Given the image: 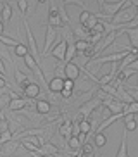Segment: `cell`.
Here are the masks:
<instances>
[{
	"mask_svg": "<svg viewBox=\"0 0 138 157\" xmlns=\"http://www.w3.org/2000/svg\"><path fill=\"white\" fill-rule=\"evenodd\" d=\"M136 14H138L136 7L128 5V7H123V9L114 16V17L110 19V23H112V24H121V26H123V24H128L129 21H133V19L136 17Z\"/></svg>",
	"mask_w": 138,
	"mask_h": 157,
	"instance_id": "obj_1",
	"label": "cell"
},
{
	"mask_svg": "<svg viewBox=\"0 0 138 157\" xmlns=\"http://www.w3.org/2000/svg\"><path fill=\"white\" fill-rule=\"evenodd\" d=\"M24 24V29H26V38H28V48H29V54H31L35 59H36L38 64H41V57H40V48L36 45V40H35V35H33L31 28H29V24L28 21H23Z\"/></svg>",
	"mask_w": 138,
	"mask_h": 157,
	"instance_id": "obj_2",
	"label": "cell"
},
{
	"mask_svg": "<svg viewBox=\"0 0 138 157\" xmlns=\"http://www.w3.org/2000/svg\"><path fill=\"white\" fill-rule=\"evenodd\" d=\"M59 28H54V26H50V24H47V29H45V43H43V50H41V56H47L48 52H50V48L55 45V38H57V35H59V31H57Z\"/></svg>",
	"mask_w": 138,
	"mask_h": 157,
	"instance_id": "obj_3",
	"label": "cell"
},
{
	"mask_svg": "<svg viewBox=\"0 0 138 157\" xmlns=\"http://www.w3.org/2000/svg\"><path fill=\"white\" fill-rule=\"evenodd\" d=\"M119 36L117 35V31H112V33H107L105 36L102 38L100 42H98V45H93V48H95V56H98V54H102V52L105 50L109 45H114L116 38Z\"/></svg>",
	"mask_w": 138,
	"mask_h": 157,
	"instance_id": "obj_4",
	"label": "cell"
},
{
	"mask_svg": "<svg viewBox=\"0 0 138 157\" xmlns=\"http://www.w3.org/2000/svg\"><path fill=\"white\" fill-rule=\"evenodd\" d=\"M129 50H119V52H114V54H107V56H102L98 57L97 56V59H93V62H97V64H105V62H119L123 57H126V54H128Z\"/></svg>",
	"mask_w": 138,
	"mask_h": 157,
	"instance_id": "obj_5",
	"label": "cell"
},
{
	"mask_svg": "<svg viewBox=\"0 0 138 157\" xmlns=\"http://www.w3.org/2000/svg\"><path fill=\"white\" fill-rule=\"evenodd\" d=\"M41 93V88L40 85L36 83V81H31V83H26V86L23 88V95L26 98H29V100H35V98L40 97Z\"/></svg>",
	"mask_w": 138,
	"mask_h": 157,
	"instance_id": "obj_6",
	"label": "cell"
},
{
	"mask_svg": "<svg viewBox=\"0 0 138 157\" xmlns=\"http://www.w3.org/2000/svg\"><path fill=\"white\" fill-rule=\"evenodd\" d=\"M104 107H107L112 114H123V111H124V104L121 100H117L116 97H110L107 100H104Z\"/></svg>",
	"mask_w": 138,
	"mask_h": 157,
	"instance_id": "obj_7",
	"label": "cell"
},
{
	"mask_svg": "<svg viewBox=\"0 0 138 157\" xmlns=\"http://www.w3.org/2000/svg\"><path fill=\"white\" fill-rule=\"evenodd\" d=\"M48 24L54 26V28H60L62 26V19H60L59 10H57V4H54V2L50 4V10H48Z\"/></svg>",
	"mask_w": 138,
	"mask_h": 157,
	"instance_id": "obj_8",
	"label": "cell"
},
{
	"mask_svg": "<svg viewBox=\"0 0 138 157\" xmlns=\"http://www.w3.org/2000/svg\"><path fill=\"white\" fill-rule=\"evenodd\" d=\"M66 48H67V42H66V40H60L59 43H55V45L50 48V56L54 57V59H57V60H64Z\"/></svg>",
	"mask_w": 138,
	"mask_h": 157,
	"instance_id": "obj_9",
	"label": "cell"
},
{
	"mask_svg": "<svg viewBox=\"0 0 138 157\" xmlns=\"http://www.w3.org/2000/svg\"><path fill=\"white\" fill-rule=\"evenodd\" d=\"M100 104H102V100H100L98 97L92 98V100H88L86 104H83V105L79 107V114L86 117V116H90V114H92V112L95 111V109H97L98 105H100Z\"/></svg>",
	"mask_w": 138,
	"mask_h": 157,
	"instance_id": "obj_10",
	"label": "cell"
},
{
	"mask_svg": "<svg viewBox=\"0 0 138 157\" xmlns=\"http://www.w3.org/2000/svg\"><path fill=\"white\" fill-rule=\"evenodd\" d=\"M64 78H69V79H73V81H76L79 78V67L76 62H66Z\"/></svg>",
	"mask_w": 138,
	"mask_h": 157,
	"instance_id": "obj_11",
	"label": "cell"
},
{
	"mask_svg": "<svg viewBox=\"0 0 138 157\" xmlns=\"http://www.w3.org/2000/svg\"><path fill=\"white\" fill-rule=\"evenodd\" d=\"M36 152H38V154H41L43 157H47V155L57 157V155H59V148L55 147V145H52L50 142H45L43 145H40V148H38Z\"/></svg>",
	"mask_w": 138,
	"mask_h": 157,
	"instance_id": "obj_12",
	"label": "cell"
},
{
	"mask_svg": "<svg viewBox=\"0 0 138 157\" xmlns=\"http://www.w3.org/2000/svg\"><path fill=\"white\" fill-rule=\"evenodd\" d=\"M62 90H64V78L54 76V78L48 81V92L50 93H60Z\"/></svg>",
	"mask_w": 138,
	"mask_h": 157,
	"instance_id": "obj_13",
	"label": "cell"
},
{
	"mask_svg": "<svg viewBox=\"0 0 138 157\" xmlns=\"http://www.w3.org/2000/svg\"><path fill=\"white\" fill-rule=\"evenodd\" d=\"M29 102V98L26 97H16V98H10L9 100V109L14 112H17V111H23L24 107H26V104Z\"/></svg>",
	"mask_w": 138,
	"mask_h": 157,
	"instance_id": "obj_14",
	"label": "cell"
},
{
	"mask_svg": "<svg viewBox=\"0 0 138 157\" xmlns=\"http://www.w3.org/2000/svg\"><path fill=\"white\" fill-rule=\"evenodd\" d=\"M17 147H19V142L17 140H9L7 143H4V147L0 148V152H2V155H5V157H10L12 154H16V150H17Z\"/></svg>",
	"mask_w": 138,
	"mask_h": 157,
	"instance_id": "obj_15",
	"label": "cell"
},
{
	"mask_svg": "<svg viewBox=\"0 0 138 157\" xmlns=\"http://www.w3.org/2000/svg\"><path fill=\"white\" fill-rule=\"evenodd\" d=\"M0 19L4 24H9L12 19V7L7 2H2V10H0Z\"/></svg>",
	"mask_w": 138,
	"mask_h": 157,
	"instance_id": "obj_16",
	"label": "cell"
},
{
	"mask_svg": "<svg viewBox=\"0 0 138 157\" xmlns=\"http://www.w3.org/2000/svg\"><path fill=\"white\" fill-rule=\"evenodd\" d=\"M59 135L67 142V140L73 136V123H71V121H64V123L60 124V128H59Z\"/></svg>",
	"mask_w": 138,
	"mask_h": 157,
	"instance_id": "obj_17",
	"label": "cell"
},
{
	"mask_svg": "<svg viewBox=\"0 0 138 157\" xmlns=\"http://www.w3.org/2000/svg\"><path fill=\"white\" fill-rule=\"evenodd\" d=\"M116 157H128V131H126V129L123 131V136H121V145H119V150H117Z\"/></svg>",
	"mask_w": 138,
	"mask_h": 157,
	"instance_id": "obj_18",
	"label": "cell"
},
{
	"mask_svg": "<svg viewBox=\"0 0 138 157\" xmlns=\"http://www.w3.org/2000/svg\"><path fill=\"white\" fill-rule=\"evenodd\" d=\"M123 119H124V129H126V131H135V129L138 128V123H136L135 114H126Z\"/></svg>",
	"mask_w": 138,
	"mask_h": 157,
	"instance_id": "obj_19",
	"label": "cell"
},
{
	"mask_svg": "<svg viewBox=\"0 0 138 157\" xmlns=\"http://www.w3.org/2000/svg\"><path fill=\"white\" fill-rule=\"evenodd\" d=\"M124 33L128 35L129 43H131V48H138V26L136 28H126Z\"/></svg>",
	"mask_w": 138,
	"mask_h": 157,
	"instance_id": "obj_20",
	"label": "cell"
},
{
	"mask_svg": "<svg viewBox=\"0 0 138 157\" xmlns=\"http://www.w3.org/2000/svg\"><path fill=\"white\" fill-rule=\"evenodd\" d=\"M76 54H78V50H76L74 43H67V48H66V56H64V62H73V60L76 59Z\"/></svg>",
	"mask_w": 138,
	"mask_h": 157,
	"instance_id": "obj_21",
	"label": "cell"
},
{
	"mask_svg": "<svg viewBox=\"0 0 138 157\" xmlns=\"http://www.w3.org/2000/svg\"><path fill=\"white\" fill-rule=\"evenodd\" d=\"M50 109H52V105H50V102L48 100H36V112L38 114H48L50 112Z\"/></svg>",
	"mask_w": 138,
	"mask_h": 157,
	"instance_id": "obj_22",
	"label": "cell"
},
{
	"mask_svg": "<svg viewBox=\"0 0 138 157\" xmlns=\"http://www.w3.org/2000/svg\"><path fill=\"white\" fill-rule=\"evenodd\" d=\"M74 35H76V38L78 40H88L90 38V31H88L85 26H79V28H74Z\"/></svg>",
	"mask_w": 138,
	"mask_h": 157,
	"instance_id": "obj_23",
	"label": "cell"
},
{
	"mask_svg": "<svg viewBox=\"0 0 138 157\" xmlns=\"http://www.w3.org/2000/svg\"><path fill=\"white\" fill-rule=\"evenodd\" d=\"M57 10H59V16H60V19H62V23L71 24V19H69L67 12H66V5L62 4V2H59V4H57Z\"/></svg>",
	"mask_w": 138,
	"mask_h": 157,
	"instance_id": "obj_24",
	"label": "cell"
},
{
	"mask_svg": "<svg viewBox=\"0 0 138 157\" xmlns=\"http://www.w3.org/2000/svg\"><path fill=\"white\" fill-rule=\"evenodd\" d=\"M123 114H124V116H126V114H138V102L133 100L131 104H124Z\"/></svg>",
	"mask_w": 138,
	"mask_h": 157,
	"instance_id": "obj_25",
	"label": "cell"
},
{
	"mask_svg": "<svg viewBox=\"0 0 138 157\" xmlns=\"http://www.w3.org/2000/svg\"><path fill=\"white\" fill-rule=\"evenodd\" d=\"M28 52H29V48H28L24 43H17V45L14 47V56L16 57H24Z\"/></svg>",
	"mask_w": 138,
	"mask_h": 157,
	"instance_id": "obj_26",
	"label": "cell"
},
{
	"mask_svg": "<svg viewBox=\"0 0 138 157\" xmlns=\"http://www.w3.org/2000/svg\"><path fill=\"white\" fill-rule=\"evenodd\" d=\"M107 143V138H105V135L104 133H95L93 135V145H95V147H104V145H105Z\"/></svg>",
	"mask_w": 138,
	"mask_h": 157,
	"instance_id": "obj_27",
	"label": "cell"
},
{
	"mask_svg": "<svg viewBox=\"0 0 138 157\" xmlns=\"http://www.w3.org/2000/svg\"><path fill=\"white\" fill-rule=\"evenodd\" d=\"M74 47H76V50L78 52H85L86 50V48H90V42H88V40H76V42H74Z\"/></svg>",
	"mask_w": 138,
	"mask_h": 157,
	"instance_id": "obj_28",
	"label": "cell"
},
{
	"mask_svg": "<svg viewBox=\"0 0 138 157\" xmlns=\"http://www.w3.org/2000/svg\"><path fill=\"white\" fill-rule=\"evenodd\" d=\"M12 131L10 129H4V131H0V145H4V143H7L9 140H12Z\"/></svg>",
	"mask_w": 138,
	"mask_h": 157,
	"instance_id": "obj_29",
	"label": "cell"
},
{
	"mask_svg": "<svg viewBox=\"0 0 138 157\" xmlns=\"http://www.w3.org/2000/svg\"><path fill=\"white\" fill-rule=\"evenodd\" d=\"M92 131V123L88 119H83V121H79V133H90Z\"/></svg>",
	"mask_w": 138,
	"mask_h": 157,
	"instance_id": "obj_30",
	"label": "cell"
},
{
	"mask_svg": "<svg viewBox=\"0 0 138 157\" xmlns=\"http://www.w3.org/2000/svg\"><path fill=\"white\" fill-rule=\"evenodd\" d=\"M0 43H4L5 47H16L19 42H16L14 38L10 36H5V35H0Z\"/></svg>",
	"mask_w": 138,
	"mask_h": 157,
	"instance_id": "obj_31",
	"label": "cell"
},
{
	"mask_svg": "<svg viewBox=\"0 0 138 157\" xmlns=\"http://www.w3.org/2000/svg\"><path fill=\"white\" fill-rule=\"evenodd\" d=\"M98 23V17H97L95 14H90V17H88V21H86V24H85V28L88 29V31H92L93 28H95V24Z\"/></svg>",
	"mask_w": 138,
	"mask_h": 157,
	"instance_id": "obj_32",
	"label": "cell"
},
{
	"mask_svg": "<svg viewBox=\"0 0 138 157\" xmlns=\"http://www.w3.org/2000/svg\"><path fill=\"white\" fill-rule=\"evenodd\" d=\"M17 2V10L21 12V17H24L28 12V0H16Z\"/></svg>",
	"mask_w": 138,
	"mask_h": 157,
	"instance_id": "obj_33",
	"label": "cell"
},
{
	"mask_svg": "<svg viewBox=\"0 0 138 157\" xmlns=\"http://www.w3.org/2000/svg\"><path fill=\"white\" fill-rule=\"evenodd\" d=\"M67 145H69V148H73V150H79V148H81V143H79L78 136H71V138L67 140Z\"/></svg>",
	"mask_w": 138,
	"mask_h": 157,
	"instance_id": "obj_34",
	"label": "cell"
},
{
	"mask_svg": "<svg viewBox=\"0 0 138 157\" xmlns=\"http://www.w3.org/2000/svg\"><path fill=\"white\" fill-rule=\"evenodd\" d=\"M36 5H38V0H28V12H26V16L35 14V10H36Z\"/></svg>",
	"mask_w": 138,
	"mask_h": 157,
	"instance_id": "obj_35",
	"label": "cell"
},
{
	"mask_svg": "<svg viewBox=\"0 0 138 157\" xmlns=\"http://www.w3.org/2000/svg\"><path fill=\"white\" fill-rule=\"evenodd\" d=\"M93 147H95L93 143H86V142H85V143L81 145V148H83V155H92Z\"/></svg>",
	"mask_w": 138,
	"mask_h": 157,
	"instance_id": "obj_36",
	"label": "cell"
},
{
	"mask_svg": "<svg viewBox=\"0 0 138 157\" xmlns=\"http://www.w3.org/2000/svg\"><path fill=\"white\" fill-rule=\"evenodd\" d=\"M62 4L64 5H79V7H83V10H86V5L83 4V0H62Z\"/></svg>",
	"mask_w": 138,
	"mask_h": 157,
	"instance_id": "obj_37",
	"label": "cell"
},
{
	"mask_svg": "<svg viewBox=\"0 0 138 157\" xmlns=\"http://www.w3.org/2000/svg\"><path fill=\"white\" fill-rule=\"evenodd\" d=\"M90 14H92V12H88V10H83L81 14H79V24H81V26H85V24H86Z\"/></svg>",
	"mask_w": 138,
	"mask_h": 157,
	"instance_id": "obj_38",
	"label": "cell"
},
{
	"mask_svg": "<svg viewBox=\"0 0 138 157\" xmlns=\"http://www.w3.org/2000/svg\"><path fill=\"white\" fill-rule=\"evenodd\" d=\"M73 88H74V81L69 78H64V90H67V92L73 93Z\"/></svg>",
	"mask_w": 138,
	"mask_h": 157,
	"instance_id": "obj_39",
	"label": "cell"
},
{
	"mask_svg": "<svg viewBox=\"0 0 138 157\" xmlns=\"http://www.w3.org/2000/svg\"><path fill=\"white\" fill-rule=\"evenodd\" d=\"M0 74L7 79V71H5V64H4V60H2V59H0Z\"/></svg>",
	"mask_w": 138,
	"mask_h": 157,
	"instance_id": "obj_40",
	"label": "cell"
},
{
	"mask_svg": "<svg viewBox=\"0 0 138 157\" xmlns=\"http://www.w3.org/2000/svg\"><path fill=\"white\" fill-rule=\"evenodd\" d=\"M78 135H79V123L73 124V136H78Z\"/></svg>",
	"mask_w": 138,
	"mask_h": 157,
	"instance_id": "obj_41",
	"label": "cell"
},
{
	"mask_svg": "<svg viewBox=\"0 0 138 157\" xmlns=\"http://www.w3.org/2000/svg\"><path fill=\"white\" fill-rule=\"evenodd\" d=\"M78 140H79V143L83 145V143L86 142V133H79V135H78Z\"/></svg>",
	"mask_w": 138,
	"mask_h": 157,
	"instance_id": "obj_42",
	"label": "cell"
},
{
	"mask_svg": "<svg viewBox=\"0 0 138 157\" xmlns=\"http://www.w3.org/2000/svg\"><path fill=\"white\" fill-rule=\"evenodd\" d=\"M128 67H131V69H135V71H138V59H135L131 64L128 66Z\"/></svg>",
	"mask_w": 138,
	"mask_h": 157,
	"instance_id": "obj_43",
	"label": "cell"
},
{
	"mask_svg": "<svg viewBox=\"0 0 138 157\" xmlns=\"http://www.w3.org/2000/svg\"><path fill=\"white\" fill-rule=\"evenodd\" d=\"M5 86H7V79L0 76V90H2V88H5Z\"/></svg>",
	"mask_w": 138,
	"mask_h": 157,
	"instance_id": "obj_44",
	"label": "cell"
},
{
	"mask_svg": "<svg viewBox=\"0 0 138 157\" xmlns=\"http://www.w3.org/2000/svg\"><path fill=\"white\" fill-rule=\"evenodd\" d=\"M0 35H4V23H2V19H0Z\"/></svg>",
	"mask_w": 138,
	"mask_h": 157,
	"instance_id": "obj_45",
	"label": "cell"
},
{
	"mask_svg": "<svg viewBox=\"0 0 138 157\" xmlns=\"http://www.w3.org/2000/svg\"><path fill=\"white\" fill-rule=\"evenodd\" d=\"M129 2H131V5H133V7H138V0H129Z\"/></svg>",
	"mask_w": 138,
	"mask_h": 157,
	"instance_id": "obj_46",
	"label": "cell"
},
{
	"mask_svg": "<svg viewBox=\"0 0 138 157\" xmlns=\"http://www.w3.org/2000/svg\"><path fill=\"white\" fill-rule=\"evenodd\" d=\"M97 2H98V7H102V5L105 4V0H97Z\"/></svg>",
	"mask_w": 138,
	"mask_h": 157,
	"instance_id": "obj_47",
	"label": "cell"
},
{
	"mask_svg": "<svg viewBox=\"0 0 138 157\" xmlns=\"http://www.w3.org/2000/svg\"><path fill=\"white\" fill-rule=\"evenodd\" d=\"M133 52L136 54V59H138V48H133Z\"/></svg>",
	"mask_w": 138,
	"mask_h": 157,
	"instance_id": "obj_48",
	"label": "cell"
},
{
	"mask_svg": "<svg viewBox=\"0 0 138 157\" xmlns=\"http://www.w3.org/2000/svg\"><path fill=\"white\" fill-rule=\"evenodd\" d=\"M10 157H19V155H10Z\"/></svg>",
	"mask_w": 138,
	"mask_h": 157,
	"instance_id": "obj_49",
	"label": "cell"
},
{
	"mask_svg": "<svg viewBox=\"0 0 138 157\" xmlns=\"http://www.w3.org/2000/svg\"><path fill=\"white\" fill-rule=\"evenodd\" d=\"M136 10H138V7H136Z\"/></svg>",
	"mask_w": 138,
	"mask_h": 157,
	"instance_id": "obj_50",
	"label": "cell"
},
{
	"mask_svg": "<svg viewBox=\"0 0 138 157\" xmlns=\"http://www.w3.org/2000/svg\"><path fill=\"white\" fill-rule=\"evenodd\" d=\"M136 86H138V83H136Z\"/></svg>",
	"mask_w": 138,
	"mask_h": 157,
	"instance_id": "obj_51",
	"label": "cell"
}]
</instances>
